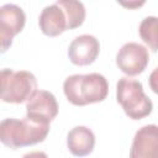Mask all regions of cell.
Instances as JSON below:
<instances>
[{"label":"cell","mask_w":158,"mask_h":158,"mask_svg":"<svg viewBox=\"0 0 158 158\" xmlns=\"http://www.w3.org/2000/svg\"><path fill=\"white\" fill-rule=\"evenodd\" d=\"M62 9L65 11L67 17H68V26L69 30H74L79 26L83 25L85 16H86V11H85V6L81 1H77V0H58L57 1Z\"/></svg>","instance_id":"cell-12"},{"label":"cell","mask_w":158,"mask_h":158,"mask_svg":"<svg viewBox=\"0 0 158 158\" xmlns=\"http://www.w3.org/2000/svg\"><path fill=\"white\" fill-rule=\"evenodd\" d=\"M149 62L148 49L136 42L125 43L116 54V65L127 75L141 74Z\"/></svg>","instance_id":"cell-5"},{"label":"cell","mask_w":158,"mask_h":158,"mask_svg":"<svg viewBox=\"0 0 158 158\" xmlns=\"http://www.w3.org/2000/svg\"><path fill=\"white\" fill-rule=\"evenodd\" d=\"M130 158H158V125H146L135 133Z\"/></svg>","instance_id":"cell-7"},{"label":"cell","mask_w":158,"mask_h":158,"mask_svg":"<svg viewBox=\"0 0 158 158\" xmlns=\"http://www.w3.org/2000/svg\"><path fill=\"white\" fill-rule=\"evenodd\" d=\"M49 132V122L26 116L22 120L9 117L0 123V139L9 148L17 149L41 143Z\"/></svg>","instance_id":"cell-1"},{"label":"cell","mask_w":158,"mask_h":158,"mask_svg":"<svg viewBox=\"0 0 158 158\" xmlns=\"http://www.w3.org/2000/svg\"><path fill=\"white\" fill-rule=\"evenodd\" d=\"M142 41L153 51H158V17L147 16L144 17L138 27Z\"/></svg>","instance_id":"cell-13"},{"label":"cell","mask_w":158,"mask_h":158,"mask_svg":"<svg viewBox=\"0 0 158 158\" xmlns=\"http://www.w3.org/2000/svg\"><path fill=\"white\" fill-rule=\"evenodd\" d=\"M38 26L42 33L49 37L59 36L69 30L67 14L57 1L42 10L38 17Z\"/></svg>","instance_id":"cell-10"},{"label":"cell","mask_w":158,"mask_h":158,"mask_svg":"<svg viewBox=\"0 0 158 158\" xmlns=\"http://www.w3.org/2000/svg\"><path fill=\"white\" fill-rule=\"evenodd\" d=\"M100 52L99 40L91 35L77 36L69 44L68 57L75 65H89L95 62Z\"/></svg>","instance_id":"cell-8"},{"label":"cell","mask_w":158,"mask_h":158,"mask_svg":"<svg viewBox=\"0 0 158 158\" xmlns=\"http://www.w3.org/2000/svg\"><path fill=\"white\" fill-rule=\"evenodd\" d=\"M22 158H48V156H47L44 152H41V151H33V152L26 153Z\"/></svg>","instance_id":"cell-15"},{"label":"cell","mask_w":158,"mask_h":158,"mask_svg":"<svg viewBox=\"0 0 158 158\" xmlns=\"http://www.w3.org/2000/svg\"><path fill=\"white\" fill-rule=\"evenodd\" d=\"M116 100L125 114L132 120H141L153 110L152 100L144 94L142 83L122 77L116 84Z\"/></svg>","instance_id":"cell-3"},{"label":"cell","mask_w":158,"mask_h":158,"mask_svg":"<svg viewBox=\"0 0 158 158\" xmlns=\"http://www.w3.org/2000/svg\"><path fill=\"white\" fill-rule=\"evenodd\" d=\"M148 83H149V88L152 89V91L158 95V67L154 68L153 72L149 74Z\"/></svg>","instance_id":"cell-14"},{"label":"cell","mask_w":158,"mask_h":158,"mask_svg":"<svg viewBox=\"0 0 158 158\" xmlns=\"http://www.w3.org/2000/svg\"><path fill=\"white\" fill-rule=\"evenodd\" d=\"M26 23L23 10L15 4H5L0 7V40L1 52H6L14 37L20 33Z\"/></svg>","instance_id":"cell-6"},{"label":"cell","mask_w":158,"mask_h":158,"mask_svg":"<svg viewBox=\"0 0 158 158\" xmlns=\"http://www.w3.org/2000/svg\"><path fill=\"white\" fill-rule=\"evenodd\" d=\"M63 91L67 100L75 106L104 101L109 94V83L102 74H73L65 78Z\"/></svg>","instance_id":"cell-2"},{"label":"cell","mask_w":158,"mask_h":158,"mask_svg":"<svg viewBox=\"0 0 158 158\" xmlns=\"http://www.w3.org/2000/svg\"><path fill=\"white\" fill-rule=\"evenodd\" d=\"M95 146V135L86 126L73 127L67 136V147L75 157H85L90 154Z\"/></svg>","instance_id":"cell-11"},{"label":"cell","mask_w":158,"mask_h":158,"mask_svg":"<svg viewBox=\"0 0 158 158\" xmlns=\"http://www.w3.org/2000/svg\"><path fill=\"white\" fill-rule=\"evenodd\" d=\"M37 91V79L28 70H1V100L10 104L28 101Z\"/></svg>","instance_id":"cell-4"},{"label":"cell","mask_w":158,"mask_h":158,"mask_svg":"<svg viewBox=\"0 0 158 158\" xmlns=\"http://www.w3.org/2000/svg\"><path fill=\"white\" fill-rule=\"evenodd\" d=\"M58 115V102L56 96L47 90H37L26 102V116L49 122Z\"/></svg>","instance_id":"cell-9"}]
</instances>
